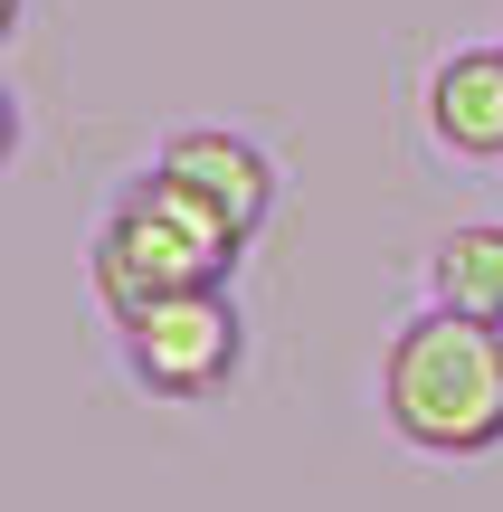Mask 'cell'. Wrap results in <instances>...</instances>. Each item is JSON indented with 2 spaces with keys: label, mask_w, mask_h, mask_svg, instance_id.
<instances>
[{
  "label": "cell",
  "mask_w": 503,
  "mask_h": 512,
  "mask_svg": "<svg viewBox=\"0 0 503 512\" xmlns=\"http://www.w3.org/2000/svg\"><path fill=\"white\" fill-rule=\"evenodd\" d=\"M238 256H247V228H238V219H219L200 190L143 171V181L95 219V238H86V285H95V304L124 323V313L162 304V294L228 285Z\"/></svg>",
  "instance_id": "7a4b0ae2"
},
{
  "label": "cell",
  "mask_w": 503,
  "mask_h": 512,
  "mask_svg": "<svg viewBox=\"0 0 503 512\" xmlns=\"http://www.w3.org/2000/svg\"><path fill=\"white\" fill-rule=\"evenodd\" d=\"M380 418L409 456H494L503 446V323L428 304L380 351Z\"/></svg>",
  "instance_id": "6da1fadb"
},
{
  "label": "cell",
  "mask_w": 503,
  "mask_h": 512,
  "mask_svg": "<svg viewBox=\"0 0 503 512\" xmlns=\"http://www.w3.org/2000/svg\"><path fill=\"white\" fill-rule=\"evenodd\" d=\"M114 351H124V380L143 399H219L247 361V323L228 304V285H190V294H162V304L124 313L114 323Z\"/></svg>",
  "instance_id": "3957f363"
},
{
  "label": "cell",
  "mask_w": 503,
  "mask_h": 512,
  "mask_svg": "<svg viewBox=\"0 0 503 512\" xmlns=\"http://www.w3.org/2000/svg\"><path fill=\"white\" fill-rule=\"evenodd\" d=\"M162 181H181V190H200L219 219H238L247 238L266 228V209H276V162H266L247 133H228V124H190V133H171L162 143Z\"/></svg>",
  "instance_id": "277c9868"
},
{
  "label": "cell",
  "mask_w": 503,
  "mask_h": 512,
  "mask_svg": "<svg viewBox=\"0 0 503 512\" xmlns=\"http://www.w3.org/2000/svg\"><path fill=\"white\" fill-rule=\"evenodd\" d=\"M428 133L456 162H503V38L494 48H447L428 67Z\"/></svg>",
  "instance_id": "5b68a950"
},
{
  "label": "cell",
  "mask_w": 503,
  "mask_h": 512,
  "mask_svg": "<svg viewBox=\"0 0 503 512\" xmlns=\"http://www.w3.org/2000/svg\"><path fill=\"white\" fill-rule=\"evenodd\" d=\"M428 304L503 323V219H466V228H447L428 247Z\"/></svg>",
  "instance_id": "8992f818"
}]
</instances>
